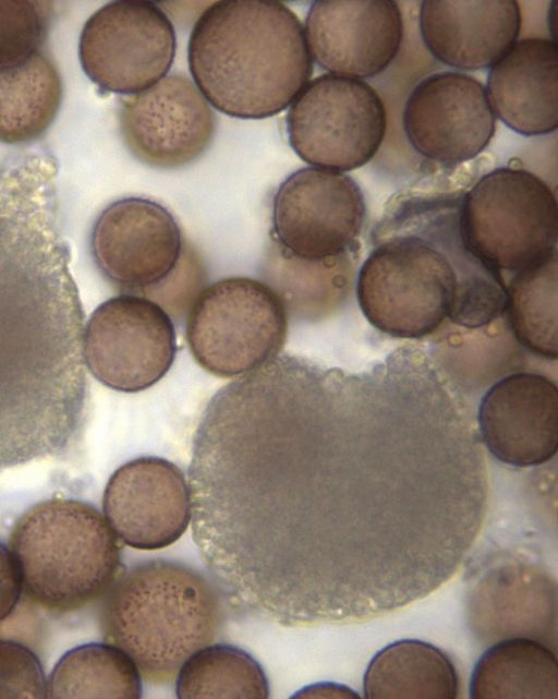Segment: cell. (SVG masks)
<instances>
[{
    "instance_id": "1",
    "label": "cell",
    "mask_w": 558,
    "mask_h": 699,
    "mask_svg": "<svg viewBox=\"0 0 558 699\" xmlns=\"http://www.w3.org/2000/svg\"><path fill=\"white\" fill-rule=\"evenodd\" d=\"M336 370L278 354L220 388L189 468L192 537L218 589L283 627L362 622L404 504L401 470L355 444Z\"/></svg>"
},
{
    "instance_id": "2",
    "label": "cell",
    "mask_w": 558,
    "mask_h": 699,
    "mask_svg": "<svg viewBox=\"0 0 558 699\" xmlns=\"http://www.w3.org/2000/svg\"><path fill=\"white\" fill-rule=\"evenodd\" d=\"M59 225L56 178L0 167V471L59 456L86 419L84 312Z\"/></svg>"
},
{
    "instance_id": "3",
    "label": "cell",
    "mask_w": 558,
    "mask_h": 699,
    "mask_svg": "<svg viewBox=\"0 0 558 699\" xmlns=\"http://www.w3.org/2000/svg\"><path fill=\"white\" fill-rule=\"evenodd\" d=\"M356 298L365 318L396 338L418 339L446 320L477 330L505 315L506 282L452 239L421 231L387 238L362 264Z\"/></svg>"
},
{
    "instance_id": "4",
    "label": "cell",
    "mask_w": 558,
    "mask_h": 699,
    "mask_svg": "<svg viewBox=\"0 0 558 699\" xmlns=\"http://www.w3.org/2000/svg\"><path fill=\"white\" fill-rule=\"evenodd\" d=\"M187 61L206 100L240 119L279 113L293 103L313 72L304 27L278 1L210 4L194 24Z\"/></svg>"
},
{
    "instance_id": "5",
    "label": "cell",
    "mask_w": 558,
    "mask_h": 699,
    "mask_svg": "<svg viewBox=\"0 0 558 699\" xmlns=\"http://www.w3.org/2000/svg\"><path fill=\"white\" fill-rule=\"evenodd\" d=\"M220 591L186 564L151 559L112 583L101 610L106 642L124 651L149 683L162 685L210 644L222 626Z\"/></svg>"
},
{
    "instance_id": "6",
    "label": "cell",
    "mask_w": 558,
    "mask_h": 699,
    "mask_svg": "<svg viewBox=\"0 0 558 699\" xmlns=\"http://www.w3.org/2000/svg\"><path fill=\"white\" fill-rule=\"evenodd\" d=\"M10 550L23 592L58 614L83 608L116 580L121 546L108 520L92 505L51 498L26 510L14 525Z\"/></svg>"
},
{
    "instance_id": "7",
    "label": "cell",
    "mask_w": 558,
    "mask_h": 699,
    "mask_svg": "<svg viewBox=\"0 0 558 699\" xmlns=\"http://www.w3.org/2000/svg\"><path fill=\"white\" fill-rule=\"evenodd\" d=\"M458 233L465 251L487 267L526 269L557 253L556 195L526 169H493L463 195Z\"/></svg>"
},
{
    "instance_id": "8",
    "label": "cell",
    "mask_w": 558,
    "mask_h": 699,
    "mask_svg": "<svg viewBox=\"0 0 558 699\" xmlns=\"http://www.w3.org/2000/svg\"><path fill=\"white\" fill-rule=\"evenodd\" d=\"M288 314L277 294L247 277L205 288L193 303L186 338L196 362L219 377L245 374L282 349Z\"/></svg>"
},
{
    "instance_id": "9",
    "label": "cell",
    "mask_w": 558,
    "mask_h": 699,
    "mask_svg": "<svg viewBox=\"0 0 558 699\" xmlns=\"http://www.w3.org/2000/svg\"><path fill=\"white\" fill-rule=\"evenodd\" d=\"M387 129L384 101L368 83L330 73L308 82L287 115L289 143L305 162L338 172L367 164Z\"/></svg>"
},
{
    "instance_id": "10",
    "label": "cell",
    "mask_w": 558,
    "mask_h": 699,
    "mask_svg": "<svg viewBox=\"0 0 558 699\" xmlns=\"http://www.w3.org/2000/svg\"><path fill=\"white\" fill-rule=\"evenodd\" d=\"M177 48L167 14L148 1H113L86 21L78 56L86 75L99 88L136 94L170 70Z\"/></svg>"
},
{
    "instance_id": "11",
    "label": "cell",
    "mask_w": 558,
    "mask_h": 699,
    "mask_svg": "<svg viewBox=\"0 0 558 699\" xmlns=\"http://www.w3.org/2000/svg\"><path fill=\"white\" fill-rule=\"evenodd\" d=\"M189 245L174 216L141 196L109 204L90 234L94 261L106 279L121 293L149 300L180 268Z\"/></svg>"
},
{
    "instance_id": "12",
    "label": "cell",
    "mask_w": 558,
    "mask_h": 699,
    "mask_svg": "<svg viewBox=\"0 0 558 699\" xmlns=\"http://www.w3.org/2000/svg\"><path fill=\"white\" fill-rule=\"evenodd\" d=\"M84 359L104 385L144 390L170 370L177 352L173 323L156 302L120 293L101 303L84 329Z\"/></svg>"
},
{
    "instance_id": "13",
    "label": "cell",
    "mask_w": 558,
    "mask_h": 699,
    "mask_svg": "<svg viewBox=\"0 0 558 699\" xmlns=\"http://www.w3.org/2000/svg\"><path fill=\"white\" fill-rule=\"evenodd\" d=\"M365 200L349 176L307 167L291 173L272 201V240L299 257L323 260L359 246Z\"/></svg>"
},
{
    "instance_id": "14",
    "label": "cell",
    "mask_w": 558,
    "mask_h": 699,
    "mask_svg": "<svg viewBox=\"0 0 558 699\" xmlns=\"http://www.w3.org/2000/svg\"><path fill=\"white\" fill-rule=\"evenodd\" d=\"M119 128L129 152L158 169H177L210 146L216 116L195 83L183 73L121 100Z\"/></svg>"
},
{
    "instance_id": "15",
    "label": "cell",
    "mask_w": 558,
    "mask_h": 699,
    "mask_svg": "<svg viewBox=\"0 0 558 699\" xmlns=\"http://www.w3.org/2000/svg\"><path fill=\"white\" fill-rule=\"evenodd\" d=\"M402 124L418 155L452 166L475 158L488 146L496 116L478 80L462 72H438L414 86Z\"/></svg>"
},
{
    "instance_id": "16",
    "label": "cell",
    "mask_w": 558,
    "mask_h": 699,
    "mask_svg": "<svg viewBox=\"0 0 558 699\" xmlns=\"http://www.w3.org/2000/svg\"><path fill=\"white\" fill-rule=\"evenodd\" d=\"M117 537L138 550H159L179 540L191 520L190 489L182 470L159 457H140L119 467L102 497Z\"/></svg>"
},
{
    "instance_id": "17",
    "label": "cell",
    "mask_w": 558,
    "mask_h": 699,
    "mask_svg": "<svg viewBox=\"0 0 558 699\" xmlns=\"http://www.w3.org/2000/svg\"><path fill=\"white\" fill-rule=\"evenodd\" d=\"M305 37L318 65L330 74L367 79L383 73L400 51L403 20L396 1H316Z\"/></svg>"
},
{
    "instance_id": "18",
    "label": "cell",
    "mask_w": 558,
    "mask_h": 699,
    "mask_svg": "<svg viewBox=\"0 0 558 699\" xmlns=\"http://www.w3.org/2000/svg\"><path fill=\"white\" fill-rule=\"evenodd\" d=\"M477 420L495 459L517 468L545 463L558 447L557 386L538 373L507 375L482 398Z\"/></svg>"
},
{
    "instance_id": "19",
    "label": "cell",
    "mask_w": 558,
    "mask_h": 699,
    "mask_svg": "<svg viewBox=\"0 0 558 699\" xmlns=\"http://www.w3.org/2000/svg\"><path fill=\"white\" fill-rule=\"evenodd\" d=\"M420 32L430 55L464 71L490 69L518 41L517 1H423Z\"/></svg>"
},
{
    "instance_id": "20",
    "label": "cell",
    "mask_w": 558,
    "mask_h": 699,
    "mask_svg": "<svg viewBox=\"0 0 558 699\" xmlns=\"http://www.w3.org/2000/svg\"><path fill=\"white\" fill-rule=\"evenodd\" d=\"M556 593L555 580L537 565L517 559L490 567L470 593L472 627L486 641L525 636L549 644Z\"/></svg>"
},
{
    "instance_id": "21",
    "label": "cell",
    "mask_w": 558,
    "mask_h": 699,
    "mask_svg": "<svg viewBox=\"0 0 558 699\" xmlns=\"http://www.w3.org/2000/svg\"><path fill=\"white\" fill-rule=\"evenodd\" d=\"M492 108L514 132L535 136L558 125V48L550 38L518 40L490 69Z\"/></svg>"
},
{
    "instance_id": "22",
    "label": "cell",
    "mask_w": 558,
    "mask_h": 699,
    "mask_svg": "<svg viewBox=\"0 0 558 699\" xmlns=\"http://www.w3.org/2000/svg\"><path fill=\"white\" fill-rule=\"evenodd\" d=\"M360 246L323 260L299 257L274 240L260 265L266 285L277 294L288 315L319 321L332 314L352 290Z\"/></svg>"
},
{
    "instance_id": "23",
    "label": "cell",
    "mask_w": 558,
    "mask_h": 699,
    "mask_svg": "<svg viewBox=\"0 0 558 699\" xmlns=\"http://www.w3.org/2000/svg\"><path fill=\"white\" fill-rule=\"evenodd\" d=\"M458 671L440 648L403 639L380 649L363 678L366 698H457Z\"/></svg>"
},
{
    "instance_id": "24",
    "label": "cell",
    "mask_w": 558,
    "mask_h": 699,
    "mask_svg": "<svg viewBox=\"0 0 558 699\" xmlns=\"http://www.w3.org/2000/svg\"><path fill=\"white\" fill-rule=\"evenodd\" d=\"M470 698L558 697V670L549 644L525 636L500 639L478 659L470 679Z\"/></svg>"
},
{
    "instance_id": "25",
    "label": "cell",
    "mask_w": 558,
    "mask_h": 699,
    "mask_svg": "<svg viewBox=\"0 0 558 699\" xmlns=\"http://www.w3.org/2000/svg\"><path fill=\"white\" fill-rule=\"evenodd\" d=\"M61 98L59 72L41 52L0 71V142L21 144L39 137L53 121Z\"/></svg>"
},
{
    "instance_id": "26",
    "label": "cell",
    "mask_w": 558,
    "mask_h": 699,
    "mask_svg": "<svg viewBox=\"0 0 558 699\" xmlns=\"http://www.w3.org/2000/svg\"><path fill=\"white\" fill-rule=\"evenodd\" d=\"M142 696L141 673L109 642H89L65 652L47 679V698H133Z\"/></svg>"
},
{
    "instance_id": "27",
    "label": "cell",
    "mask_w": 558,
    "mask_h": 699,
    "mask_svg": "<svg viewBox=\"0 0 558 699\" xmlns=\"http://www.w3.org/2000/svg\"><path fill=\"white\" fill-rule=\"evenodd\" d=\"M557 301V253L514 273L506 285L508 328L521 346L548 360H556L558 354Z\"/></svg>"
},
{
    "instance_id": "28",
    "label": "cell",
    "mask_w": 558,
    "mask_h": 699,
    "mask_svg": "<svg viewBox=\"0 0 558 699\" xmlns=\"http://www.w3.org/2000/svg\"><path fill=\"white\" fill-rule=\"evenodd\" d=\"M177 696L190 698H267L268 680L246 651L226 643L194 652L177 674Z\"/></svg>"
},
{
    "instance_id": "29",
    "label": "cell",
    "mask_w": 558,
    "mask_h": 699,
    "mask_svg": "<svg viewBox=\"0 0 558 699\" xmlns=\"http://www.w3.org/2000/svg\"><path fill=\"white\" fill-rule=\"evenodd\" d=\"M50 21V2L0 1V71L39 53Z\"/></svg>"
},
{
    "instance_id": "30",
    "label": "cell",
    "mask_w": 558,
    "mask_h": 699,
    "mask_svg": "<svg viewBox=\"0 0 558 699\" xmlns=\"http://www.w3.org/2000/svg\"><path fill=\"white\" fill-rule=\"evenodd\" d=\"M0 698H47L40 660L25 644L0 639Z\"/></svg>"
},
{
    "instance_id": "31",
    "label": "cell",
    "mask_w": 558,
    "mask_h": 699,
    "mask_svg": "<svg viewBox=\"0 0 558 699\" xmlns=\"http://www.w3.org/2000/svg\"><path fill=\"white\" fill-rule=\"evenodd\" d=\"M23 586L15 558L10 549L0 542V623L15 611Z\"/></svg>"
},
{
    "instance_id": "32",
    "label": "cell",
    "mask_w": 558,
    "mask_h": 699,
    "mask_svg": "<svg viewBox=\"0 0 558 699\" xmlns=\"http://www.w3.org/2000/svg\"><path fill=\"white\" fill-rule=\"evenodd\" d=\"M556 2L553 1L548 8V28L550 33V39L556 40Z\"/></svg>"
}]
</instances>
